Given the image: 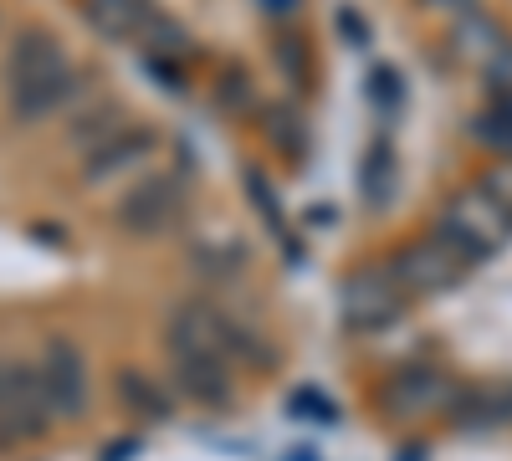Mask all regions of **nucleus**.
I'll list each match as a JSON object with an SVG mask.
<instances>
[{
  "label": "nucleus",
  "instance_id": "1",
  "mask_svg": "<svg viewBox=\"0 0 512 461\" xmlns=\"http://www.w3.org/2000/svg\"><path fill=\"white\" fill-rule=\"evenodd\" d=\"M6 88H11V118L16 123H41L72 98V88H77L72 57L47 26H31V31L16 36V47L6 57Z\"/></svg>",
  "mask_w": 512,
  "mask_h": 461
},
{
  "label": "nucleus",
  "instance_id": "2",
  "mask_svg": "<svg viewBox=\"0 0 512 461\" xmlns=\"http://www.w3.org/2000/svg\"><path fill=\"white\" fill-rule=\"evenodd\" d=\"M436 236L456 251L466 267H477V262L497 257V251L512 241V216L502 211V205H497L482 185H466V190H456V195L441 205Z\"/></svg>",
  "mask_w": 512,
  "mask_h": 461
},
{
  "label": "nucleus",
  "instance_id": "3",
  "mask_svg": "<svg viewBox=\"0 0 512 461\" xmlns=\"http://www.w3.org/2000/svg\"><path fill=\"white\" fill-rule=\"evenodd\" d=\"M410 298L400 292V282L390 277V267H354L344 282H338V318L354 333H384L405 318Z\"/></svg>",
  "mask_w": 512,
  "mask_h": 461
},
{
  "label": "nucleus",
  "instance_id": "4",
  "mask_svg": "<svg viewBox=\"0 0 512 461\" xmlns=\"http://www.w3.org/2000/svg\"><path fill=\"white\" fill-rule=\"evenodd\" d=\"M47 426H52V410L36 364H0V451L36 441Z\"/></svg>",
  "mask_w": 512,
  "mask_h": 461
},
{
  "label": "nucleus",
  "instance_id": "5",
  "mask_svg": "<svg viewBox=\"0 0 512 461\" xmlns=\"http://www.w3.org/2000/svg\"><path fill=\"white\" fill-rule=\"evenodd\" d=\"M180 216H185V185L175 175H149L113 205L118 231L139 236V241H154L164 231H175Z\"/></svg>",
  "mask_w": 512,
  "mask_h": 461
},
{
  "label": "nucleus",
  "instance_id": "6",
  "mask_svg": "<svg viewBox=\"0 0 512 461\" xmlns=\"http://www.w3.org/2000/svg\"><path fill=\"white\" fill-rule=\"evenodd\" d=\"M466 262L441 241V236H420L405 241L395 257H390V277L400 282L405 298H436V292H451L461 282Z\"/></svg>",
  "mask_w": 512,
  "mask_h": 461
},
{
  "label": "nucleus",
  "instance_id": "7",
  "mask_svg": "<svg viewBox=\"0 0 512 461\" xmlns=\"http://www.w3.org/2000/svg\"><path fill=\"white\" fill-rule=\"evenodd\" d=\"M231 328H236V318H226L216 303L190 298V303H180L175 313H169L164 344L180 359H221V364H231Z\"/></svg>",
  "mask_w": 512,
  "mask_h": 461
},
{
  "label": "nucleus",
  "instance_id": "8",
  "mask_svg": "<svg viewBox=\"0 0 512 461\" xmlns=\"http://www.w3.org/2000/svg\"><path fill=\"white\" fill-rule=\"evenodd\" d=\"M456 395V380L441 369V364H400L390 380H384L379 400H384V415L395 421H420V415H436L446 410Z\"/></svg>",
  "mask_w": 512,
  "mask_h": 461
},
{
  "label": "nucleus",
  "instance_id": "9",
  "mask_svg": "<svg viewBox=\"0 0 512 461\" xmlns=\"http://www.w3.org/2000/svg\"><path fill=\"white\" fill-rule=\"evenodd\" d=\"M36 374H41V390H47L52 421H82V415H88V395H93L88 390V364H82L72 339H52L41 364H36Z\"/></svg>",
  "mask_w": 512,
  "mask_h": 461
},
{
  "label": "nucleus",
  "instance_id": "10",
  "mask_svg": "<svg viewBox=\"0 0 512 461\" xmlns=\"http://www.w3.org/2000/svg\"><path fill=\"white\" fill-rule=\"evenodd\" d=\"M451 52H456L461 67H472V72L487 77L502 57H512V36H507V26H502L497 16L466 11V16H456V26H451Z\"/></svg>",
  "mask_w": 512,
  "mask_h": 461
},
{
  "label": "nucleus",
  "instance_id": "11",
  "mask_svg": "<svg viewBox=\"0 0 512 461\" xmlns=\"http://www.w3.org/2000/svg\"><path fill=\"white\" fill-rule=\"evenodd\" d=\"M169 380H175V390L190 405H200V410H231L236 405L231 364H221V359H180V354H169Z\"/></svg>",
  "mask_w": 512,
  "mask_h": 461
},
{
  "label": "nucleus",
  "instance_id": "12",
  "mask_svg": "<svg viewBox=\"0 0 512 461\" xmlns=\"http://www.w3.org/2000/svg\"><path fill=\"white\" fill-rule=\"evenodd\" d=\"M154 149H159V134L154 129H134V123H128L123 134H113L103 149H93L88 159H82V180H88V185H113L118 175L134 170V164H144Z\"/></svg>",
  "mask_w": 512,
  "mask_h": 461
},
{
  "label": "nucleus",
  "instance_id": "13",
  "mask_svg": "<svg viewBox=\"0 0 512 461\" xmlns=\"http://www.w3.org/2000/svg\"><path fill=\"white\" fill-rule=\"evenodd\" d=\"M113 395H118V405H123L128 415H139V421H149V426H159V421H169V415H175L169 395L149 380L144 369H134V364H123V369L113 374Z\"/></svg>",
  "mask_w": 512,
  "mask_h": 461
},
{
  "label": "nucleus",
  "instance_id": "14",
  "mask_svg": "<svg viewBox=\"0 0 512 461\" xmlns=\"http://www.w3.org/2000/svg\"><path fill=\"white\" fill-rule=\"evenodd\" d=\"M82 16H88V26L108 41H128L139 36L144 21L154 16V0H82Z\"/></svg>",
  "mask_w": 512,
  "mask_h": 461
},
{
  "label": "nucleus",
  "instance_id": "15",
  "mask_svg": "<svg viewBox=\"0 0 512 461\" xmlns=\"http://www.w3.org/2000/svg\"><path fill=\"white\" fill-rule=\"evenodd\" d=\"M395 185H400V159L384 139H374L364 149V164H359V200L369 211H384V205L395 200Z\"/></svg>",
  "mask_w": 512,
  "mask_h": 461
},
{
  "label": "nucleus",
  "instance_id": "16",
  "mask_svg": "<svg viewBox=\"0 0 512 461\" xmlns=\"http://www.w3.org/2000/svg\"><path fill=\"white\" fill-rule=\"evenodd\" d=\"M190 262H195V272L210 277V282H231V277L246 272L251 251H246V241H236V236H210V241H195V246H190Z\"/></svg>",
  "mask_w": 512,
  "mask_h": 461
},
{
  "label": "nucleus",
  "instance_id": "17",
  "mask_svg": "<svg viewBox=\"0 0 512 461\" xmlns=\"http://www.w3.org/2000/svg\"><path fill=\"white\" fill-rule=\"evenodd\" d=\"M262 129H267V139H272V149L282 154V159H303L308 154V118H297V108H287V103H272L267 113H262Z\"/></svg>",
  "mask_w": 512,
  "mask_h": 461
},
{
  "label": "nucleus",
  "instance_id": "18",
  "mask_svg": "<svg viewBox=\"0 0 512 461\" xmlns=\"http://www.w3.org/2000/svg\"><path fill=\"white\" fill-rule=\"evenodd\" d=\"M144 52L149 57H195V36H190V26H180L175 16H164V11H154L149 21H144Z\"/></svg>",
  "mask_w": 512,
  "mask_h": 461
},
{
  "label": "nucleus",
  "instance_id": "19",
  "mask_svg": "<svg viewBox=\"0 0 512 461\" xmlns=\"http://www.w3.org/2000/svg\"><path fill=\"white\" fill-rule=\"evenodd\" d=\"M123 129H128L123 108H113V103H108V108L82 113V118L72 123V134H67V139H72V149H77V154H93V149H103V144H108L113 134H123Z\"/></svg>",
  "mask_w": 512,
  "mask_h": 461
},
{
  "label": "nucleus",
  "instance_id": "20",
  "mask_svg": "<svg viewBox=\"0 0 512 461\" xmlns=\"http://www.w3.org/2000/svg\"><path fill=\"white\" fill-rule=\"evenodd\" d=\"M446 415H451V426L456 431H492L497 426V405H492V390H461L456 385V395H451V405H446Z\"/></svg>",
  "mask_w": 512,
  "mask_h": 461
},
{
  "label": "nucleus",
  "instance_id": "21",
  "mask_svg": "<svg viewBox=\"0 0 512 461\" xmlns=\"http://www.w3.org/2000/svg\"><path fill=\"white\" fill-rule=\"evenodd\" d=\"M241 185H246V195H251V205H256V216H262V221L287 241V251H292V231H287V216H282V200H277L272 180L256 170V164H246V170H241Z\"/></svg>",
  "mask_w": 512,
  "mask_h": 461
},
{
  "label": "nucleus",
  "instance_id": "22",
  "mask_svg": "<svg viewBox=\"0 0 512 461\" xmlns=\"http://www.w3.org/2000/svg\"><path fill=\"white\" fill-rule=\"evenodd\" d=\"M272 57H277V67H282V77L292 82V88H303V82H308V41L297 31H282L272 41Z\"/></svg>",
  "mask_w": 512,
  "mask_h": 461
},
{
  "label": "nucleus",
  "instance_id": "23",
  "mask_svg": "<svg viewBox=\"0 0 512 461\" xmlns=\"http://www.w3.org/2000/svg\"><path fill=\"white\" fill-rule=\"evenodd\" d=\"M472 139L487 144V149H497L502 159H512V113H502V108L477 113V118H472Z\"/></svg>",
  "mask_w": 512,
  "mask_h": 461
},
{
  "label": "nucleus",
  "instance_id": "24",
  "mask_svg": "<svg viewBox=\"0 0 512 461\" xmlns=\"http://www.w3.org/2000/svg\"><path fill=\"white\" fill-rule=\"evenodd\" d=\"M364 93H369V103H374L379 113H395V108L405 103V77H400V67H374L369 82H364Z\"/></svg>",
  "mask_w": 512,
  "mask_h": 461
},
{
  "label": "nucleus",
  "instance_id": "25",
  "mask_svg": "<svg viewBox=\"0 0 512 461\" xmlns=\"http://www.w3.org/2000/svg\"><path fill=\"white\" fill-rule=\"evenodd\" d=\"M482 190H487V195L502 205V211L512 216V159H497V164H492V170L482 175Z\"/></svg>",
  "mask_w": 512,
  "mask_h": 461
},
{
  "label": "nucleus",
  "instance_id": "26",
  "mask_svg": "<svg viewBox=\"0 0 512 461\" xmlns=\"http://www.w3.org/2000/svg\"><path fill=\"white\" fill-rule=\"evenodd\" d=\"M292 415H313V421H338V410L323 390H292Z\"/></svg>",
  "mask_w": 512,
  "mask_h": 461
},
{
  "label": "nucleus",
  "instance_id": "27",
  "mask_svg": "<svg viewBox=\"0 0 512 461\" xmlns=\"http://www.w3.org/2000/svg\"><path fill=\"white\" fill-rule=\"evenodd\" d=\"M338 31H344V41H349V47H369V21H364L354 6H344V11H338Z\"/></svg>",
  "mask_w": 512,
  "mask_h": 461
},
{
  "label": "nucleus",
  "instance_id": "28",
  "mask_svg": "<svg viewBox=\"0 0 512 461\" xmlns=\"http://www.w3.org/2000/svg\"><path fill=\"white\" fill-rule=\"evenodd\" d=\"M226 108H246V98H251V88H246V77L241 72H231V82L221 77V93H216Z\"/></svg>",
  "mask_w": 512,
  "mask_h": 461
},
{
  "label": "nucleus",
  "instance_id": "29",
  "mask_svg": "<svg viewBox=\"0 0 512 461\" xmlns=\"http://www.w3.org/2000/svg\"><path fill=\"white\" fill-rule=\"evenodd\" d=\"M492 405H497V426H512V380L492 390Z\"/></svg>",
  "mask_w": 512,
  "mask_h": 461
},
{
  "label": "nucleus",
  "instance_id": "30",
  "mask_svg": "<svg viewBox=\"0 0 512 461\" xmlns=\"http://www.w3.org/2000/svg\"><path fill=\"white\" fill-rule=\"evenodd\" d=\"M425 11H451V16H466V11H477V0H420Z\"/></svg>",
  "mask_w": 512,
  "mask_h": 461
},
{
  "label": "nucleus",
  "instance_id": "31",
  "mask_svg": "<svg viewBox=\"0 0 512 461\" xmlns=\"http://www.w3.org/2000/svg\"><path fill=\"white\" fill-rule=\"evenodd\" d=\"M262 11H272V16H287V11H297V0H256Z\"/></svg>",
  "mask_w": 512,
  "mask_h": 461
}]
</instances>
